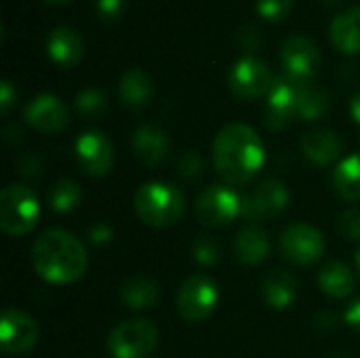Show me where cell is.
<instances>
[{
    "mask_svg": "<svg viewBox=\"0 0 360 358\" xmlns=\"http://www.w3.org/2000/svg\"><path fill=\"white\" fill-rule=\"evenodd\" d=\"M266 162L259 133L245 122L226 124L213 141V167L230 186L249 184Z\"/></svg>",
    "mask_w": 360,
    "mask_h": 358,
    "instance_id": "cell-1",
    "label": "cell"
},
{
    "mask_svg": "<svg viewBox=\"0 0 360 358\" xmlns=\"http://www.w3.org/2000/svg\"><path fill=\"white\" fill-rule=\"evenodd\" d=\"M36 274L49 285H72L89 268V255L80 238L65 230L42 232L32 247Z\"/></svg>",
    "mask_w": 360,
    "mask_h": 358,
    "instance_id": "cell-2",
    "label": "cell"
},
{
    "mask_svg": "<svg viewBox=\"0 0 360 358\" xmlns=\"http://www.w3.org/2000/svg\"><path fill=\"white\" fill-rule=\"evenodd\" d=\"M133 209L143 224L154 228H167L184 217L186 196L173 184L148 181L137 188L133 196Z\"/></svg>",
    "mask_w": 360,
    "mask_h": 358,
    "instance_id": "cell-3",
    "label": "cell"
},
{
    "mask_svg": "<svg viewBox=\"0 0 360 358\" xmlns=\"http://www.w3.org/2000/svg\"><path fill=\"white\" fill-rule=\"evenodd\" d=\"M40 217L36 194L23 184H11L0 194V228L8 236H25Z\"/></svg>",
    "mask_w": 360,
    "mask_h": 358,
    "instance_id": "cell-4",
    "label": "cell"
},
{
    "mask_svg": "<svg viewBox=\"0 0 360 358\" xmlns=\"http://www.w3.org/2000/svg\"><path fill=\"white\" fill-rule=\"evenodd\" d=\"M219 304V287L205 274L186 279L177 291V312L186 323L198 325L207 321Z\"/></svg>",
    "mask_w": 360,
    "mask_h": 358,
    "instance_id": "cell-5",
    "label": "cell"
},
{
    "mask_svg": "<svg viewBox=\"0 0 360 358\" xmlns=\"http://www.w3.org/2000/svg\"><path fill=\"white\" fill-rule=\"evenodd\" d=\"M194 213L202 226H228L243 215V196L230 186H209L198 194Z\"/></svg>",
    "mask_w": 360,
    "mask_h": 358,
    "instance_id": "cell-6",
    "label": "cell"
},
{
    "mask_svg": "<svg viewBox=\"0 0 360 358\" xmlns=\"http://www.w3.org/2000/svg\"><path fill=\"white\" fill-rule=\"evenodd\" d=\"M158 346V329L150 321H124L108 338L112 358H146Z\"/></svg>",
    "mask_w": 360,
    "mask_h": 358,
    "instance_id": "cell-7",
    "label": "cell"
},
{
    "mask_svg": "<svg viewBox=\"0 0 360 358\" xmlns=\"http://www.w3.org/2000/svg\"><path fill=\"white\" fill-rule=\"evenodd\" d=\"M281 253L293 266H312L325 255V236L310 224H291L281 234Z\"/></svg>",
    "mask_w": 360,
    "mask_h": 358,
    "instance_id": "cell-8",
    "label": "cell"
},
{
    "mask_svg": "<svg viewBox=\"0 0 360 358\" xmlns=\"http://www.w3.org/2000/svg\"><path fill=\"white\" fill-rule=\"evenodd\" d=\"M274 84L272 70L262 61L259 57H243L238 59L228 76V87L234 97L243 101L259 99L264 95H270Z\"/></svg>",
    "mask_w": 360,
    "mask_h": 358,
    "instance_id": "cell-9",
    "label": "cell"
},
{
    "mask_svg": "<svg viewBox=\"0 0 360 358\" xmlns=\"http://www.w3.org/2000/svg\"><path fill=\"white\" fill-rule=\"evenodd\" d=\"M306 80H300L287 72L274 78L272 91L268 95V110H266V124L272 131H283L295 118L297 101L302 91L306 89Z\"/></svg>",
    "mask_w": 360,
    "mask_h": 358,
    "instance_id": "cell-10",
    "label": "cell"
},
{
    "mask_svg": "<svg viewBox=\"0 0 360 358\" xmlns=\"http://www.w3.org/2000/svg\"><path fill=\"white\" fill-rule=\"evenodd\" d=\"M291 200L289 188L281 179H264L251 194L243 198V215L249 224L266 222L278 217L283 211H287Z\"/></svg>",
    "mask_w": 360,
    "mask_h": 358,
    "instance_id": "cell-11",
    "label": "cell"
},
{
    "mask_svg": "<svg viewBox=\"0 0 360 358\" xmlns=\"http://www.w3.org/2000/svg\"><path fill=\"white\" fill-rule=\"evenodd\" d=\"M38 323L23 310L6 308L0 321V350L6 357H21L38 344Z\"/></svg>",
    "mask_w": 360,
    "mask_h": 358,
    "instance_id": "cell-12",
    "label": "cell"
},
{
    "mask_svg": "<svg viewBox=\"0 0 360 358\" xmlns=\"http://www.w3.org/2000/svg\"><path fill=\"white\" fill-rule=\"evenodd\" d=\"M74 156L89 177H105L114 167V148L103 131H84L76 139Z\"/></svg>",
    "mask_w": 360,
    "mask_h": 358,
    "instance_id": "cell-13",
    "label": "cell"
},
{
    "mask_svg": "<svg viewBox=\"0 0 360 358\" xmlns=\"http://www.w3.org/2000/svg\"><path fill=\"white\" fill-rule=\"evenodd\" d=\"M281 61H283V72L310 82L321 68V51L312 38L295 34L283 42Z\"/></svg>",
    "mask_w": 360,
    "mask_h": 358,
    "instance_id": "cell-14",
    "label": "cell"
},
{
    "mask_svg": "<svg viewBox=\"0 0 360 358\" xmlns=\"http://www.w3.org/2000/svg\"><path fill=\"white\" fill-rule=\"evenodd\" d=\"M23 118L34 131H38L42 135L61 133L70 124L68 106L51 93H42V95L34 97L27 103Z\"/></svg>",
    "mask_w": 360,
    "mask_h": 358,
    "instance_id": "cell-15",
    "label": "cell"
},
{
    "mask_svg": "<svg viewBox=\"0 0 360 358\" xmlns=\"http://www.w3.org/2000/svg\"><path fill=\"white\" fill-rule=\"evenodd\" d=\"M131 148L135 158L146 165V167H158L167 160L169 152H171V141L169 135L152 124H143L133 133L131 139Z\"/></svg>",
    "mask_w": 360,
    "mask_h": 358,
    "instance_id": "cell-16",
    "label": "cell"
},
{
    "mask_svg": "<svg viewBox=\"0 0 360 358\" xmlns=\"http://www.w3.org/2000/svg\"><path fill=\"white\" fill-rule=\"evenodd\" d=\"M302 152L312 165L329 167L342 156L344 143H342V139H340V135L335 131L312 129L302 137Z\"/></svg>",
    "mask_w": 360,
    "mask_h": 358,
    "instance_id": "cell-17",
    "label": "cell"
},
{
    "mask_svg": "<svg viewBox=\"0 0 360 358\" xmlns=\"http://www.w3.org/2000/svg\"><path fill=\"white\" fill-rule=\"evenodd\" d=\"M46 55L61 68L76 65L84 55V42L80 34L70 25H57L46 38Z\"/></svg>",
    "mask_w": 360,
    "mask_h": 358,
    "instance_id": "cell-18",
    "label": "cell"
},
{
    "mask_svg": "<svg viewBox=\"0 0 360 358\" xmlns=\"http://www.w3.org/2000/svg\"><path fill=\"white\" fill-rule=\"evenodd\" d=\"M329 38L338 51L346 55H360V6H350L333 17Z\"/></svg>",
    "mask_w": 360,
    "mask_h": 358,
    "instance_id": "cell-19",
    "label": "cell"
},
{
    "mask_svg": "<svg viewBox=\"0 0 360 358\" xmlns=\"http://www.w3.org/2000/svg\"><path fill=\"white\" fill-rule=\"evenodd\" d=\"M234 253L245 266H259L270 255L268 232L257 224H247L238 230L234 241Z\"/></svg>",
    "mask_w": 360,
    "mask_h": 358,
    "instance_id": "cell-20",
    "label": "cell"
},
{
    "mask_svg": "<svg viewBox=\"0 0 360 358\" xmlns=\"http://www.w3.org/2000/svg\"><path fill=\"white\" fill-rule=\"evenodd\" d=\"M262 295L270 308L287 310V308H291V304L297 298V283H295L293 274H289L285 270H276L264 279Z\"/></svg>",
    "mask_w": 360,
    "mask_h": 358,
    "instance_id": "cell-21",
    "label": "cell"
},
{
    "mask_svg": "<svg viewBox=\"0 0 360 358\" xmlns=\"http://www.w3.org/2000/svg\"><path fill=\"white\" fill-rule=\"evenodd\" d=\"M319 287L325 295L333 298V300H344L348 298L354 287H356V281H354V274L352 270L342 264V262H327L321 272H319Z\"/></svg>",
    "mask_w": 360,
    "mask_h": 358,
    "instance_id": "cell-22",
    "label": "cell"
},
{
    "mask_svg": "<svg viewBox=\"0 0 360 358\" xmlns=\"http://www.w3.org/2000/svg\"><path fill=\"white\" fill-rule=\"evenodd\" d=\"M154 93L152 76L139 68L127 70L118 82V95L127 108H141L150 101Z\"/></svg>",
    "mask_w": 360,
    "mask_h": 358,
    "instance_id": "cell-23",
    "label": "cell"
},
{
    "mask_svg": "<svg viewBox=\"0 0 360 358\" xmlns=\"http://www.w3.org/2000/svg\"><path fill=\"white\" fill-rule=\"evenodd\" d=\"M160 298L158 283L148 276H131L120 287V300L131 310H148L154 308Z\"/></svg>",
    "mask_w": 360,
    "mask_h": 358,
    "instance_id": "cell-24",
    "label": "cell"
},
{
    "mask_svg": "<svg viewBox=\"0 0 360 358\" xmlns=\"http://www.w3.org/2000/svg\"><path fill=\"white\" fill-rule=\"evenodd\" d=\"M333 190L344 200H360V154L346 156L333 171Z\"/></svg>",
    "mask_w": 360,
    "mask_h": 358,
    "instance_id": "cell-25",
    "label": "cell"
},
{
    "mask_svg": "<svg viewBox=\"0 0 360 358\" xmlns=\"http://www.w3.org/2000/svg\"><path fill=\"white\" fill-rule=\"evenodd\" d=\"M49 203L55 213H70L82 203V188L74 179H57L49 190Z\"/></svg>",
    "mask_w": 360,
    "mask_h": 358,
    "instance_id": "cell-26",
    "label": "cell"
},
{
    "mask_svg": "<svg viewBox=\"0 0 360 358\" xmlns=\"http://www.w3.org/2000/svg\"><path fill=\"white\" fill-rule=\"evenodd\" d=\"M329 103H331L329 95L323 89L306 84V89L302 91V97L297 101L295 118H300V120H319V118H323L327 114Z\"/></svg>",
    "mask_w": 360,
    "mask_h": 358,
    "instance_id": "cell-27",
    "label": "cell"
},
{
    "mask_svg": "<svg viewBox=\"0 0 360 358\" xmlns=\"http://www.w3.org/2000/svg\"><path fill=\"white\" fill-rule=\"evenodd\" d=\"M105 108H108V99H105L103 91H99V89L89 87L76 95V110L82 118L95 120L105 112Z\"/></svg>",
    "mask_w": 360,
    "mask_h": 358,
    "instance_id": "cell-28",
    "label": "cell"
},
{
    "mask_svg": "<svg viewBox=\"0 0 360 358\" xmlns=\"http://www.w3.org/2000/svg\"><path fill=\"white\" fill-rule=\"evenodd\" d=\"M192 255L200 266H215L221 257V247L213 236H200L192 247Z\"/></svg>",
    "mask_w": 360,
    "mask_h": 358,
    "instance_id": "cell-29",
    "label": "cell"
},
{
    "mask_svg": "<svg viewBox=\"0 0 360 358\" xmlns=\"http://www.w3.org/2000/svg\"><path fill=\"white\" fill-rule=\"evenodd\" d=\"M257 11L264 19L281 23L293 11V0H257Z\"/></svg>",
    "mask_w": 360,
    "mask_h": 358,
    "instance_id": "cell-30",
    "label": "cell"
},
{
    "mask_svg": "<svg viewBox=\"0 0 360 358\" xmlns=\"http://www.w3.org/2000/svg\"><path fill=\"white\" fill-rule=\"evenodd\" d=\"M177 171L184 179H190V181H196L205 175V160L202 156L196 152V150H190L186 152L179 162H177Z\"/></svg>",
    "mask_w": 360,
    "mask_h": 358,
    "instance_id": "cell-31",
    "label": "cell"
},
{
    "mask_svg": "<svg viewBox=\"0 0 360 358\" xmlns=\"http://www.w3.org/2000/svg\"><path fill=\"white\" fill-rule=\"evenodd\" d=\"M340 232L348 241H360V211L346 209L340 217Z\"/></svg>",
    "mask_w": 360,
    "mask_h": 358,
    "instance_id": "cell-32",
    "label": "cell"
},
{
    "mask_svg": "<svg viewBox=\"0 0 360 358\" xmlns=\"http://www.w3.org/2000/svg\"><path fill=\"white\" fill-rule=\"evenodd\" d=\"M127 0H95V11L103 21H114L122 15Z\"/></svg>",
    "mask_w": 360,
    "mask_h": 358,
    "instance_id": "cell-33",
    "label": "cell"
},
{
    "mask_svg": "<svg viewBox=\"0 0 360 358\" xmlns=\"http://www.w3.org/2000/svg\"><path fill=\"white\" fill-rule=\"evenodd\" d=\"M17 171L23 175V177H36V175H40V171H42V162H40V158L36 156V154H23L19 160H17Z\"/></svg>",
    "mask_w": 360,
    "mask_h": 358,
    "instance_id": "cell-34",
    "label": "cell"
},
{
    "mask_svg": "<svg viewBox=\"0 0 360 358\" xmlns=\"http://www.w3.org/2000/svg\"><path fill=\"white\" fill-rule=\"evenodd\" d=\"M15 99H17V91L13 89V84L8 80H2V84H0V110H2V116H6L11 112Z\"/></svg>",
    "mask_w": 360,
    "mask_h": 358,
    "instance_id": "cell-35",
    "label": "cell"
},
{
    "mask_svg": "<svg viewBox=\"0 0 360 358\" xmlns=\"http://www.w3.org/2000/svg\"><path fill=\"white\" fill-rule=\"evenodd\" d=\"M112 228L108 226V224H103V222H99V224H95L93 228H91V232H89V238H91V243L93 245H105V243H110L112 241Z\"/></svg>",
    "mask_w": 360,
    "mask_h": 358,
    "instance_id": "cell-36",
    "label": "cell"
},
{
    "mask_svg": "<svg viewBox=\"0 0 360 358\" xmlns=\"http://www.w3.org/2000/svg\"><path fill=\"white\" fill-rule=\"evenodd\" d=\"M344 321H346V325L350 329H354V331L360 333V298L348 304V308L344 312Z\"/></svg>",
    "mask_w": 360,
    "mask_h": 358,
    "instance_id": "cell-37",
    "label": "cell"
},
{
    "mask_svg": "<svg viewBox=\"0 0 360 358\" xmlns=\"http://www.w3.org/2000/svg\"><path fill=\"white\" fill-rule=\"evenodd\" d=\"M350 114H352L354 122L360 124V91L352 97V101H350Z\"/></svg>",
    "mask_w": 360,
    "mask_h": 358,
    "instance_id": "cell-38",
    "label": "cell"
},
{
    "mask_svg": "<svg viewBox=\"0 0 360 358\" xmlns=\"http://www.w3.org/2000/svg\"><path fill=\"white\" fill-rule=\"evenodd\" d=\"M42 2H46V4H65L70 0H42Z\"/></svg>",
    "mask_w": 360,
    "mask_h": 358,
    "instance_id": "cell-39",
    "label": "cell"
},
{
    "mask_svg": "<svg viewBox=\"0 0 360 358\" xmlns=\"http://www.w3.org/2000/svg\"><path fill=\"white\" fill-rule=\"evenodd\" d=\"M354 260H356V272H359L360 276V249L356 251V257H354Z\"/></svg>",
    "mask_w": 360,
    "mask_h": 358,
    "instance_id": "cell-40",
    "label": "cell"
}]
</instances>
